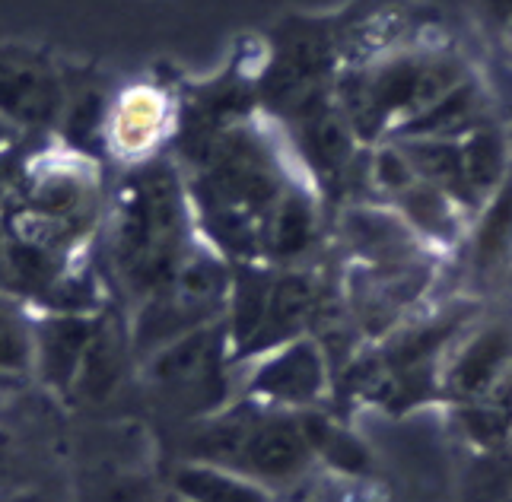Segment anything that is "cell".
Listing matches in <instances>:
<instances>
[{
  "label": "cell",
  "mask_w": 512,
  "mask_h": 502,
  "mask_svg": "<svg viewBox=\"0 0 512 502\" xmlns=\"http://www.w3.org/2000/svg\"><path fill=\"white\" fill-rule=\"evenodd\" d=\"M242 464L264 480H290L309 468L312 445L303 420L290 414L255 417L239 448Z\"/></svg>",
  "instance_id": "2"
},
{
  "label": "cell",
  "mask_w": 512,
  "mask_h": 502,
  "mask_svg": "<svg viewBox=\"0 0 512 502\" xmlns=\"http://www.w3.org/2000/svg\"><path fill=\"white\" fill-rule=\"evenodd\" d=\"M179 483L182 493H188L194 502H268V493L255 487V483L220 471H185Z\"/></svg>",
  "instance_id": "9"
},
{
  "label": "cell",
  "mask_w": 512,
  "mask_h": 502,
  "mask_svg": "<svg viewBox=\"0 0 512 502\" xmlns=\"http://www.w3.org/2000/svg\"><path fill=\"white\" fill-rule=\"evenodd\" d=\"M512 363V318H487L458 334L439 369V401L462 407L484 401Z\"/></svg>",
  "instance_id": "1"
},
{
  "label": "cell",
  "mask_w": 512,
  "mask_h": 502,
  "mask_svg": "<svg viewBox=\"0 0 512 502\" xmlns=\"http://www.w3.org/2000/svg\"><path fill=\"white\" fill-rule=\"evenodd\" d=\"M169 128V99L156 86H131L109 118V147L121 159H140L156 150Z\"/></svg>",
  "instance_id": "6"
},
{
  "label": "cell",
  "mask_w": 512,
  "mask_h": 502,
  "mask_svg": "<svg viewBox=\"0 0 512 502\" xmlns=\"http://www.w3.org/2000/svg\"><path fill=\"white\" fill-rule=\"evenodd\" d=\"M315 309H319V290H315L312 277H280L268 286V302H264V318L261 328L255 331V340L258 334H264L268 340H296V334L312 321Z\"/></svg>",
  "instance_id": "8"
},
{
  "label": "cell",
  "mask_w": 512,
  "mask_h": 502,
  "mask_svg": "<svg viewBox=\"0 0 512 502\" xmlns=\"http://www.w3.org/2000/svg\"><path fill=\"white\" fill-rule=\"evenodd\" d=\"M506 502H512V499H506Z\"/></svg>",
  "instance_id": "11"
},
{
  "label": "cell",
  "mask_w": 512,
  "mask_h": 502,
  "mask_svg": "<svg viewBox=\"0 0 512 502\" xmlns=\"http://www.w3.org/2000/svg\"><path fill=\"white\" fill-rule=\"evenodd\" d=\"M385 204L398 210V217L408 223L417 232V239L427 248H433L436 255H449V251L462 248L471 220L449 194H443L430 182H423L420 175Z\"/></svg>",
  "instance_id": "5"
},
{
  "label": "cell",
  "mask_w": 512,
  "mask_h": 502,
  "mask_svg": "<svg viewBox=\"0 0 512 502\" xmlns=\"http://www.w3.org/2000/svg\"><path fill=\"white\" fill-rule=\"evenodd\" d=\"M468 271L478 283H493L512 271V172L474 213L465 242Z\"/></svg>",
  "instance_id": "4"
},
{
  "label": "cell",
  "mask_w": 512,
  "mask_h": 502,
  "mask_svg": "<svg viewBox=\"0 0 512 502\" xmlns=\"http://www.w3.org/2000/svg\"><path fill=\"white\" fill-rule=\"evenodd\" d=\"M344 232L353 242V248H357V255L363 258V264H388V261L436 255V251L423 245L417 239V232L398 217V210H392L388 204L350 210Z\"/></svg>",
  "instance_id": "7"
},
{
  "label": "cell",
  "mask_w": 512,
  "mask_h": 502,
  "mask_svg": "<svg viewBox=\"0 0 512 502\" xmlns=\"http://www.w3.org/2000/svg\"><path fill=\"white\" fill-rule=\"evenodd\" d=\"M325 382L328 372L322 350L312 340L296 337L255 372L252 391L258 398L284 407H309L322 398Z\"/></svg>",
  "instance_id": "3"
},
{
  "label": "cell",
  "mask_w": 512,
  "mask_h": 502,
  "mask_svg": "<svg viewBox=\"0 0 512 502\" xmlns=\"http://www.w3.org/2000/svg\"><path fill=\"white\" fill-rule=\"evenodd\" d=\"M29 353L32 347L23 321L7 306H0V382L23 379L29 369Z\"/></svg>",
  "instance_id": "10"
}]
</instances>
